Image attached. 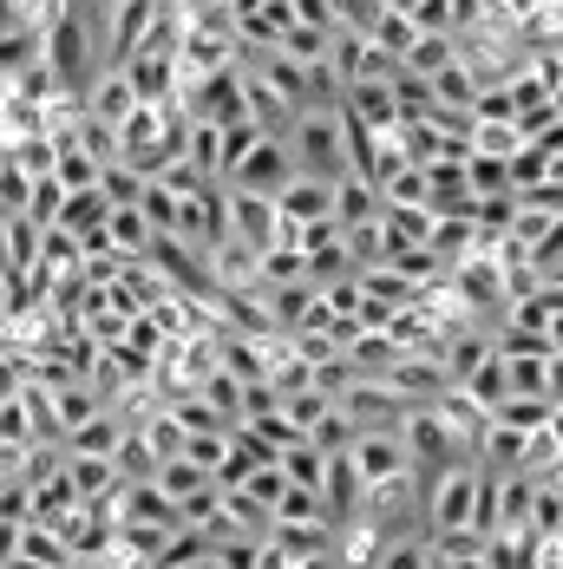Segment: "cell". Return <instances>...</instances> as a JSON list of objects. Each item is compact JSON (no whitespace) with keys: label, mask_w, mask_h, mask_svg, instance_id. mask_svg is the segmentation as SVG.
<instances>
[{"label":"cell","mask_w":563,"mask_h":569,"mask_svg":"<svg viewBox=\"0 0 563 569\" xmlns=\"http://www.w3.org/2000/svg\"><path fill=\"white\" fill-rule=\"evenodd\" d=\"M426 563H433V543H426V537H413V530L387 537V543H381V557H374V569H426Z\"/></svg>","instance_id":"obj_21"},{"label":"cell","mask_w":563,"mask_h":569,"mask_svg":"<svg viewBox=\"0 0 563 569\" xmlns=\"http://www.w3.org/2000/svg\"><path fill=\"white\" fill-rule=\"evenodd\" d=\"M472 511H478V465H472V458L452 465V471H439V478L419 491V517H426L433 537H458V530H472Z\"/></svg>","instance_id":"obj_2"},{"label":"cell","mask_w":563,"mask_h":569,"mask_svg":"<svg viewBox=\"0 0 563 569\" xmlns=\"http://www.w3.org/2000/svg\"><path fill=\"white\" fill-rule=\"evenodd\" d=\"M446 66H458V40H413V53L399 59V72H413V79H439Z\"/></svg>","instance_id":"obj_19"},{"label":"cell","mask_w":563,"mask_h":569,"mask_svg":"<svg viewBox=\"0 0 563 569\" xmlns=\"http://www.w3.org/2000/svg\"><path fill=\"white\" fill-rule=\"evenodd\" d=\"M399 446L413 458V478H439L452 465H465V446L452 439V426L433 412V406H413V412H399Z\"/></svg>","instance_id":"obj_3"},{"label":"cell","mask_w":563,"mask_h":569,"mask_svg":"<svg viewBox=\"0 0 563 569\" xmlns=\"http://www.w3.org/2000/svg\"><path fill=\"white\" fill-rule=\"evenodd\" d=\"M224 217H229V236L256 256L269 249H295V229L282 223V210L269 197H249V190H224Z\"/></svg>","instance_id":"obj_4"},{"label":"cell","mask_w":563,"mask_h":569,"mask_svg":"<svg viewBox=\"0 0 563 569\" xmlns=\"http://www.w3.org/2000/svg\"><path fill=\"white\" fill-rule=\"evenodd\" d=\"M347 458H354V471H360L367 491H374V485H394V478H413V458H406V446H399V426H387V432H360Z\"/></svg>","instance_id":"obj_6"},{"label":"cell","mask_w":563,"mask_h":569,"mask_svg":"<svg viewBox=\"0 0 563 569\" xmlns=\"http://www.w3.org/2000/svg\"><path fill=\"white\" fill-rule=\"evenodd\" d=\"M13 557H20V523H7V517H0V569L13 563Z\"/></svg>","instance_id":"obj_30"},{"label":"cell","mask_w":563,"mask_h":569,"mask_svg":"<svg viewBox=\"0 0 563 569\" xmlns=\"http://www.w3.org/2000/svg\"><path fill=\"white\" fill-rule=\"evenodd\" d=\"M288 177H295V158H288V138H263L243 164H236V177H229L224 190H249V197H269L276 203L282 190H288Z\"/></svg>","instance_id":"obj_5"},{"label":"cell","mask_w":563,"mask_h":569,"mask_svg":"<svg viewBox=\"0 0 563 569\" xmlns=\"http://www.w3.org/2000/svg\"><path fill=\"white\" fill-rule=\"evenodd\" d=\"M498 360H505V399H544V360L551 353H498Z\"/></svg>","instance_id":"obj_17"},{"label":"cell","mask_w":563,"mask_h":569,"mask_svg":"<svg viewBox=\"0 0 563 569\" xmlns=\"http://www.w3.org/2000/svg\"><path fill=\"white\" fill-rule=\"evenodd\" d=\"M40 27V7H20V0H0V40L13 33H33Z\"/></svg>","instance_id":"obj_28"},{"label":"cell","mask_w":563,"mask_h":569,"mask_svg":"<svg viewBox=\"0 0 563 569\" xmlns=\"http://www.w3.org/2000/svg\"><path fill=\"white\" fill-rule=\"evenodd\" d=\"M551 406L544 399H498L492 406V432H511V439H537V432H551Z\"/></svg>","instance_id":"obj_14"},{"label":"cell","mask_w":563,"mask_h":569,"mask_svg":"<svg viewBox=\"0 0 563 569\" xmlns=\"http://www.w3.org/2000/svg\"><path fill=\"white\" fill-rule=\"evenodd\" d=\"M138 446L158 458V465H165V458H184V426H177L170 412H151V419L138 426Z\"/></svg>","instance_id":"obj_20"},{"label":"cell","mask_w":563,"mask_h":569,"mask_svg":"<svg viewBox=\"0 0 563 569\" xmlns=\"http://www.w3.org/2000/svg\"><path fill=\"white\" fill-rule=\"evenodd\" d=\"M53 183L66 197H79V190H99L106 183V164L79 144V138H59V164H53Z\"/></svg>","instance_id":"obj_13"},{"label":"cell","mask_w":563,"mask_h":569,"mask_svg":"<svg viewBox=\"0 0 563 569\" xmlns=\"http://www.w3.org/2000/svg\"><path fill=\"white\" fill-rule=\"evenodd\" d=\"M243 393H249V387H243V380H236V373H229V367H217V373H210V380H204V387H197V399H204V406H210V412H217V419H224L229 432H236V426H243Z\"/></svg>","instance_id":"obj_16"},{"label":"cell","mask_w":563,"mask_h":569,"mask_svg":"<svg viewBox=\"0 0 563 569\" xmlns=\"http://www.w3.org/2000/svg\"><path fill=\"white\" fill-rule=\"evenodd\" d=\"M125 446H131V432H125V419H118L112 406H106L92 426H79V432L66 439V452H79V458H112V465L125 458Z\"/></svg>","instance_id":"obj_11"},{"label":"cell","mask_w":563,"mask_h":569,"mask_svg":"<svg viewBox=\"0 0 563 569\" xmlns=\"http://www.w3.org/2000/svg\"><path fill=\"white\" fill-rule=\"evenodd\" d=\"M282 223L288 229H308V223H328L335 217V183H315V177H288V190L276 197Z\"/></svg>","instance_id":"obj_7"},{"label":"cell","mask_w":563,"mask_h":569,"mask_svg":"<svg viewBox=\"0 0 563 569\" xmlns=\"http://www.w3.org/2000/svg\"><path fill=\"white\" fill-rule=\"evenodd\" d=\"M177 210H184V197H170L165 183H145V197H138V217L151 223V236H177Z\"/></svg>","instance_id":"obj_22"},{"label":"cell","mask_w":563,"mask_h":569,"mask_svg":"<svg viewBox=\"0 0 563 569\" xmlns=\"http://www.w3.org/2000/svg\"><path fill=\"white\" fill-rule=\"evenodd\" d=\"M322 505H328V523H354V517H360V505H367V485H360V471H354V458H347V452L328 458Z\"/></svg>","instance_id":"obj_8"},{"label":"cell","mask_w":563,"mask_h":569,"mask_svg":"<svg viewBox=\"0 0 563 569\" xmlns=\"http://www.w3.org/2000/svg\"><path fill=\"white\" fill-rule=\"evenodd\" d=\"M328 412H335V399L315 393V387H308V393H295V399H282V419H288V426H295L302 439H308V432H315V426H322Z\"/></svg>","instance_id":"obj_25"},{"label":"cell","mask_w":563,"mask_h":569,"mask_svg":"<svg viewBox=\"0 0 563 569\" xmlns=\"http://www.w3.org/2000/svg\"><path fill=\"white\" fill-rule=\"evenodd\" d=\"M47 399H53V426H59V439H72L79 426H92V419L106 412V399L92 393V387H79V380H72V387H53Z\"/></svg>","instance_id":"obj_15"},{"label":"cell","mask_w":563,"mask_h":569,"mask_svg":"<svg viewBox=\"0 0 563 569\" xmlns=\"http://www.w3.org/2000/svg\"><path fill=\"white\" fill-rule=\"evenodd\" d=\"M151 485L165 491L170 505H184V498H197V491H210V471H197L190 458H165V465L151 471Z\"/></svg>","instance_id":"obj_18"},{"label":"cell","mask_w":563,"mask_h":569,"mask_svg":"<svg viewBox=\"0 0 563 569\" xmlns=\"http://www.w3.org/2000/svg\"><path fill=\"white\" fill-rule=\"evenodd\" d=\"M537 288H563V262H557V269H551V276H544Z\"/></svg>","instance_id":"obj_32"},{"label":"cell","mask_w":563,"mask_h":569,"mask_svg":"<svg viewBox=\"0 0 563 569\" xmlns=\"http://www.w3.org/2000/svg\"><path fill=\"white\" fill-rule=\"evenodd\" d=\"M125 79H131L138 106H177V59H165V53H138L131 66H125Z\"/></svg>","instance_id":"obj_9"},{"label":"cell","mask_w":563,"mask_h":569,"mask_svg":"<svg viewBox=\"0 0 563 569\" xmlns=\"http://www.w3.org/2000/svg\"><path fill=\"white\" fill-rule=\"evenodd\" d=\"M263 138H269V131H256V124H229V131H224V183L236 177V164H243Z\"/></svg>","instance_id":"obj_27"},{"label":"cell","mask_w":563,"mask_h":569,"mask_svg":"<svg viewBox=\"0 0 563 569\" xmlns=\"http://www.w3.org/2000/svg\"><path fill=\"white\" fill-rule=\"evenodd\" d=\"M544 399H551V412H563V353L544 360Z\"/></svg>","instance_id":"obj_29"},{"label":"cell","mask_w":563,"mask_h":569,"mask_svg":"<svg viewBox=\"0 0 563 569\" xmlns=\"http://www.w3.org/2000/svg\"><path fill=\"white\" fill-rule=\"evenodd\" d=\"M229 446H236V432H184V458L197 465V471H224V458H229Z\"/></svg>","instance_id":"obj_23"},{"label":"cell","mask_w":563,"mask_h":569,"mask_svg":"<svg viewBox=\"0 0 563 569\" xmlns=\"http://www.w3.org/2000/svg\"><path fill=\"white\" fill-rule=\"evenodd\" d=\"M131 112H138L131 79H125V72H99V79H92V92H86V118H99V124L125 131V118H131Z\"/></svg>","instance_id":"obj_10"},{"label":"cell","mask_w":563,"mask_h":569,"mask_svg":"<svg viewBox=\"0 0 563 569\" xmlns=\"http://www.w3.org/2000/svg\"><path fill=\"white\" fill-rule=\"evenodd\" d=\"M458 393H465L472 406H478V412H485V419H492V406L505 399V360L492 353V360H485V367H478V373H472V380L458 387Z\"/></svg>","instance_id":"obj_24"},{"label":"cell","mask_w":563,"mask_h":569,"mask_svg":"<svg viewBox=\"0 0 563 569\" xmlns=\"http://www.w3.org/2000/svg\"><path fill=\"white\" fill-rule=\"evenodd\" d=\"M367 223H381V190L367 177H340L335 183V229L347 236V229H367Z\"/></svg>","instance_id":"obj_12"},{"label":"cell","mask_w":563,"mask_h":569,"mask_svg":"<svg viewBox=\"0 0 563 569\" xmlns=\"http://www.w3.org/2000/svg\"><path fill=\"white\" fill-rule=\"evenodd\" d=\"M288 158H295V177H315V183H340V177H354L340 106L335 112H328V106L295 112V124H288Z\"/></svg>","instance_id":"obj_1"},{"label":"cell","mask_w":563,"mask_h":569,"mask_svg":"<svg viewBox=\"0 0 563 569\" xmlns=\"http://www.w3.org/2000/svg\"><path fill=\"white\" fill-rule=\"evenodd\" d=\"M0 276H13V256H7V217H0Z\"/></svg>","instance_id":"obj_31"},{"label":"cell","mask_w":563,"mask_h":569,"mask_svg":"<svg viewBox=\"0 0 563 569\" xmlns=\"http://www.w3.org/2000/svg\"><path fill=\"white\" fill-rule=\"evenodd\" d=\"M276 523H328V505H322V491H302V485H288L276 505Z\"/></svg>","instance_id":"obj_26"}]
</instances>
